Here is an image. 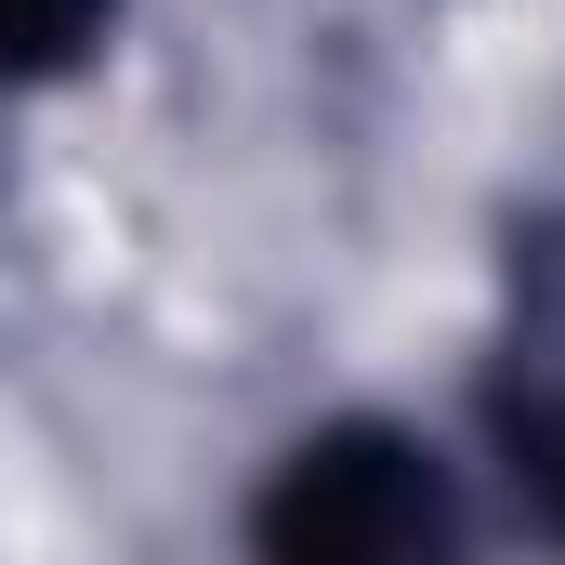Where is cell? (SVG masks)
<instances>
[{
  "mask_svg": "<svg viewBox=\"0 0 565 565\" xmlns=\"http://www.w3.org/2000/svg\"><path fill=\"white\" fill-rule=\"evenodd\" d=\"M277 565H460L447 487L395 434H329L277 487Z\"/></svg>",
  "mask_w": 565,
  "mask_h": 565,
  "instance_id": "obj_1",
  "label": "cell"
},
{
  "mask_svg": "<svg viewBox=\"0 0 565 565\" xmlns=\"http://www.w3.org/2000/svg\"><path fill=\"white\" fill-rule=\"evenodd\" d=\"M79 26H93V0H0V79H26V66H53V53H79Z\"/></svg>",
  "mask_w": 565,
  "mask_h": 565,
  "instance_id": "obj_2",
  "label": "cell"
}]
</instances>
